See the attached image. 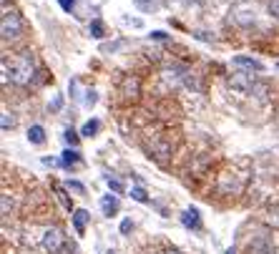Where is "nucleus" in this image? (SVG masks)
Listing matches in <instances>:
<instances>
[{"mask_svg":"<svg viewBox=\"0 0 279 254\" xmlns=\"http://www.w3.org/2000/svg\"><path fill=\"white\" fill-rule=\"evenodd\" d=\"M138 91H141V81L136 76H126L123 83H121V96L123 98H136Z\"/></svg>","mask_w":279,"mask_h":254,"instance_id":"obj_6","label":"nucleus"},{"mask_svg":"<svg viewBox=\"0 0 279 254\" xmlns=\"http://www.w3.org/2000/svg\"><path fill=\"white\" fill-rule=\"evenodd\" d=\"M231 66L246 68L249 73H251V71H264V63L256 61V58H249V56H234V58H231Z\"/></svg>","mask_w":279,"mask_h":254,"instance_id":"obj_5","label":"nucleus"},{"mask_svg":"<svg viewBox=\"0 0 279 254\" xmlns=\"http://www.w3.org/2000/svg\"><path fill=\"white\" fill-rule=\"evenodd\" d=\"M269 13L274 18H279V0H271V3H269Z\"/></svg>","mask_w":279,"mask_h":254,"instance_id":"obj_21","label":"nucleus"},{"mask_svg":"<svg viewBox=\"0 0 279 254\" xmlns=\"http://www.w3.org/2000/svg\"><path fill=\"white\" fill-rule=\"evenodd\" d=\"M63 244H66V239H63V231H61V229H48V231L43 234V246H46L51 254H61Z\"/></svg>","mask_w":279,"mask_h":254,"instance_id":"obj_4","label":"nucleus"},{"mask_svg":"<svg viewBox=\"0 0 279 254\" xmlns=\"http://www.w3.org/2000/svg\"><path fill=\"white\" fill-rule=\"evenodd\" d=\"M229 86L239 93H251V88L256 86V76H251L249 71H239V73L229 76Z\"/></svg>","mask_w":279,"mask_h":254,"instance_id":"obj_3","label":"nucleus"},{"mask_svg":"<svg viewBox=\"0 0 279 254\" xmlns=\"http://www.w3.org/2000/svg\"><path fill=\"white\" fill-rule=\"evenodd\" d=\"M78 161H81V154H78L76 149H66V151L61 154V166H66V169L76 166Z\"/></svg>","mask_w":279,"mask_h":254,"instance_id":"obj_10","label":"nucleus"},{"mask_svg":"<svg viewBox=\"0 0 279 254\" xmlns=\"http://www.w3.org/2000/svg\"><path fill=\"white\" fill-rule=\"evenodd\" d=\"M56 194H58V196H61V204H63V206H66V209H71V199H68V196H66V191H63V189H61V186H56Z\"/></svg>","mask_w":279,"mask_h":254,"instance_id":"obj_18","label":"nucleus"},{"mask_svg":"<svg viewBox=\"0 0 279 254\" xmlns=\"http://www.w3.org/2000/svg\"><path fill=\"white\" fill-rule=\"evenodd\" d=\"M118 206H121V204H118V196H111V194H108V196L101 199V209H103L106 216H113V214L118 211Z\"/></svg>","mask_w":279,"mask_h":254,"instance_id":"obj_9","label":"nucleus"},{"mask_svg":"<svg viewBox=\"0 0 279 254\" xmlns=\"http://www.w3.org/2000/svg\"><path fill=\"white\" fill-rule=\"evenodd\" d=\"M73 6H76V0H61V8H63V11H68V13L73 11Z\"/></svg>","mask_w":279,"mask_h":254,"instance_id":"obj_23","label":"nucleus"},{"mask_svg":"<svg viewBox=\"0 0 279 254\" xmlns=\"http://www.w3.org/2000/svg\"><path fill=\"white\" fill-rule=\"evenodd\" d=\"M11 126H13V118L8 113H3V129H11Z\"/></svg>","mask_w":279,"mask_h":254,"instance_id":"obj_25","label":"nucleus"},{"mask_svg":"<svg viewBox=\"0 0 279 254\" xmlns=\"http://www.w3.org/2000/svg\"><path fill=\"white\" fill-rule=\"evenodd\" d=\"M63 136H66V141H68L71 146H76V144H78V139H81V136H78L73 129H66V134H63Z\"/></svg>","mask_w":279,"mask_h":254,"instance_id":"obj_17","label":"nucleus"},{"mask_svg":"<svg viewBox=\"0 0 279 254\" xmlns=\"http://www.w3.org/2000/svg\"><path fill=\"white\" fill-rule=\"evenodd\" d=\"M133 3L144 11V13H156L161 8V0H133Z\"/></svg>","mask_w":279,"mask_h":254,"instance_id":"obj_11","label":"nucleus"},{"mask_svg":"<svg viewBox=\"0 0 279 254\" xmlns=\"http://www.w3.org/2000/svg\"><path fill=\"white\" fill-rule=\"evenodd\" d=\"M96 101H98V98H96V91H88V93H86V106L91 108V106H96Z\"/></svg>","mask_w":279,"mask_h":254,"instance_id":"obj_19","label":"nucleus"},{"mask_svg":"<svg viewBox=\"0 0 279 254\" xmlns=\"http://www.w3.org/2000/svg\"><path fill=\"white\" fill-rule=\"evenodd\" d=\"M131 229H133V221H131V219H123V221H121V234H128Z\"/></svg>","mask_w":279,"mask_h":254,"instance_id":"obj_20","label":"nucleus"},{"mask_svg":"<svg viewBox=\"0 0 279 254\" xmlns=\"http://www.w3.org/2000/svg\"><path fill=\"white\" fill-rule=\"evenodd\" d=\"M106 184H108V189H111L113 194H123V191H126L123 181H118V179H111V176H108V179H106Z\"/></svg>","mask_w":279,"mask_h":254,"instance_id":"obj_14","label":"nucleus"},{"mask_svg":"<svg viewBox=\"0 0 279 254\" xmlns=\"http://www.w3.org/2000/svg\"><path fill=\"white\" fill-rule=\"evenodd\" d=\"M98 129H101V123H98L96 118H93V121H86V123H83V129H81V136H86V139H88V136H96V134H98Z\"/></svg>","mask_w":279,"mask_h":254,"instance_id":"obj_13","label":"nucleus"},{"mask_svg":"<svg viewBox=\"0 0 279 254\" xmlns=\"http://www.w3.org/2000/svg\"><path fill=\"white\" fill-rule=\"evenodd\" d=\"M88 211L86 209H76L73 211V226H76V231L78 234H86V224H88Z\"/></svg>","mask_w":279,"mask_h":254,"instance_id":"obj_8","label":"nucleus"},{"mask_svg":"<svg viewBox=\"0 0 279 254\" xmlns=\"http://www.w3.org/2000/svg\"><path fill=\"white\" fill-rule=\"evenodd\" d=\"M61 106H63V98H61V96H58V98H56V101H53V103H51V108H53V111H58V108H61Z\"/></svg>","mask_w":279,"mask_h":254,"instance_id":"obj_26","label":"nucleus"},{"mask_svg":"<svg viewBox=\"0 0 279 254\" xmlns=\"http://www.w3.org/2000/svg\"><path fill=\"white\" fill-rule=\"evenodd\" d=\"M151 38L154 41H166V33L164 31H151Z\"/></svg>","mask_w":279,"mask_h":254,"instance_id":"obj_24","label":"nucleus"},{"mask_svg":"<svg viewBox=\"0 0 279 254\" xmlns=\"http://www.w3.org/2000/svg\"><path fill=\"white\" fill-rule=\"evenodd\" d=\"M226 254H236V251H234V249H229V251H226Z\"/></svg>","mask_w":279,"mask_h":254,"instance_id":"obj_29","label":"nucleus"},{"mask_svg":"<svg viewBox=\"0 0 279 254\" xmlns=\"http://www.w3.org/2000/svg\"><path fill=\"white\" fill-rule=\"evenodd\" d=\"M21 31H23V21H21V16H18L16 11L3 13V38H6V41L18 38Z\"/></svg>","mask_w":279,"mask_h":254,"instance_id":"obj_2","label":"nucleus"},{"mask_svg":"<svg viewBox=\"0 0 279 254\" xmlns=\"http://www.w3.org/2000/svg\"><path fill=\"white\" fill-rule=\"evenodd\" d=\"M28 141H31V144H43V141H46L43 126H31V129H28Z\"/></svg>","mask_w":279,"mask_h":254,"instance_id":"obj_12","label":"nucleus"},{"mask_svg":"<svg viewBox=\"0 0 279 254\" xmlns=\"http://www.w3.org/2000/svg\"><path fill=\"white\" fill-rule=\"evenodd\" d=\"M131 196H133L136 201H141V204H144V201H149V196H146V191H144L141 186H136V189H131Z\"/></svg>","mask_w":279,"mask_h":254,"instance_id":"obj_16","label":"nucleus"},{"mask_svg":"<svg viewBox=\"0 0 279 254\" xmlns=\"http://www.w3.org/2000/svg\"><path fill=\"white\" fill-rule=\"evenodd\" d=\"M161 254H179V251H161Z\"/></svg>","mask_w":279,"mask_h":254,"instance_id":"obj_28","label":"nucleus"},{"mask_svg":"<svg viewBox=\"0 0 279 254\" xmlns=\"http://www.w3.org/2000/svg\"><path fill=\"white\" fill-rule=\"evenodd\" d=\"M68 189H73V191H78V194H83V191H86L81 181H68Z\"/></svg>","mask_w":279,"mask_h":254,"instance_id":"obj_22","label":"nucleus"},{"mask_svg":"<svg viewBox=\"0 0 279 254\" xmlns=\"http://www.w3.org/2000/svg\"><path fill=\"white\" fill-rule=\"evenodd\" d=\"M181 224H184L186 229H201V216H199V209H194V206L184 209V214H181Z\"/></svg>","mask_w":279,"mask_h":254,"instance_id":"obj_7","label":"nucleus"},{"mask_svg":"<svg viewBox=\"0 0 279 254\" xmlns=\"http://www.w3.org/2000/svg\"><path fill=\"white\" fill-rule=\"evenodd\" d=\"M33 78V56L31 53H21L13 63H11V81L23 86Z\"/></svg>","mask_w":279,"mask_h":254,"instance_id":"obj_1","label":"nucleus"},{"mask_svg":"<svg viewBox=\"0 0 279 254\" xmlns=\"http://www.w3.org/2000/svg\"><path fill=\"white\" fill-rule=\"evenodd\" d=\"M8 206H11V199L8 194H3V214H8Z\"/></svg>","mask_w":279,"mask_h":254,"instance_id":"obj_27","label":"nucleus"},{"mask_svg":"<svg viewBox=\"0 0 279 254\" xmlns=\"http://www.w3.org/2000/svg\"><path fill=\"white\" fill-rule=\"evenodd\" d=\"M103 33H106V31H103V23H101V21H91V36H93V38H103Z\"/></svg>","mask_w":279,"mask_h":254,"instance_id":"obj_15","label":"nucleus"}]
</instances>
